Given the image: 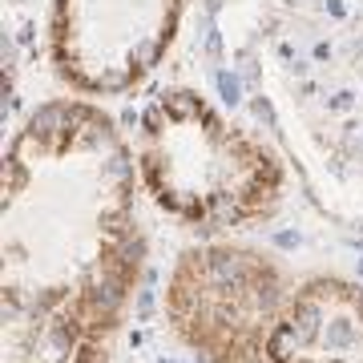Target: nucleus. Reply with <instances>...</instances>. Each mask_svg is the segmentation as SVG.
<instances>
[{
    "instance_id": "nucleus-1",
    "label": "nucleus",
    "mask_w": 363,
    "mask_h": 363,
    "mask_svg": "<svg viewBox=\"0 0 363 363\" xmlns=\"http://www.w3.org/2000/svg\"><path fill=\"white\" fill-rule=\"evenodd\" d=\"M130 145L97 105L28 113L4 154L0 315L109 343L142 274Z\"/></svg>"
},
{
    "instance_id": "nucleus-2",
    "label": "nucleus",
    "mask_w": 363,
    "mask_h": 363,
    "mask_svg": "<svg viewBox=\"0 0 363 363\" xmlns=\"http://www.w3.org/2000/svg\"><path fill=\"white\" fill-rule=\"evenodd\" d=\"M138 178L157 210L194 230H242L283 206L274 150L194 89H166L138 121Z\"/></svg>"
},
{
    "instance_id": "nucleus-3",
    "label": "nucleus",
    "mask_w": 363,
    "mask_h": 363,
    "mask_svg": "<svg viewBox=\"0 0 363 363\" xmlns=\"http://www.w3.org/2000/svg\"><path fill=\"white\" fill-rule=\"evenodd\" d=\"M283 267L250 247L182 250L166 283L169 331L202 363H267L291 307Z\"/></svg>"
},
{
    "instance_id": "nucleus-4",
    "label": "nucleus",
    "mask_w": 363,
    "mask_h": 363,
    "mask_svg": "<svg viewBox=\"0 0 363 363\" xmlns=\"http://www.w3.org/2000/svg\"><path fill=\"white\" fill-rule=\"evenodd\" d=\"M186 0H52L49 61L81 97L138 89L178 37Z\"/></svg>"
},
{
    "instance_id": "nucleus-5",
    "label": "nucleus",
    "mask_w": 363,
    "mask_h": 363,
    "mask_svg": "<svg viewBox=\"0 0 363 363\" xmlns=\"http://www.w3.org/2000/svg\"><path fill=\"white\" fill-rule=\"evenodd\" d=\"M267 363H363V286L315 274L291 295Z\"/></svg>"
},
{
    "instance_id": "nucleus-6",
    "label": "nucleus",
    "mask_w": 363,
    "mask_h": 363,
    "mask_svg": "<svg viewBox=\"0 0 363 363\" xmlns=\"http://www.w3.org/2000/svg\"><path fill=\"white\" fill-rule=\"evenodd\" d=\"M0 351L4 363H109V343L69 335L57 327L0 315Z\"/></svg>"
}]
</instances>
